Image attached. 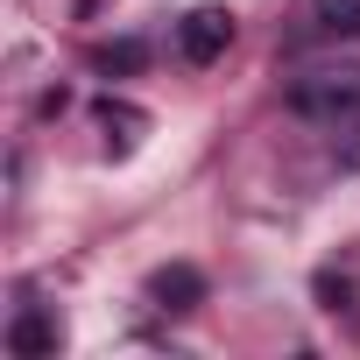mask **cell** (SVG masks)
Returning a JSON list of instances; mask_svg holds the SVG:
<instances>
[{
	"instance_id": "obj_1",
	"label": "cell",
	"mask_w": 360,
	"mask_h": 360,
	"mask_svg": "<svg viewBox=\"0 0 360 360\" xmlns=\"http://www.w3.org/2000/svg\"><path fill=\"white\" fill-rule=\"evenodd\" d=\"M353 106H360V71L353 64L346 71H311V78L290 85V113H304V120H339Z\"/></svg>"
},
{
	"instance_id": "obj_2",
	"label": "cell",
	"mask_w": 360,
	"mask_h": 360,
	"mask_svg": "<svg viewBox=\"0 0 360 360\" xmlns=\"http://www.w3.org/2000/svg\"><path fill=\"white\" fill-rule=\"evenodd\" d=\"M233 43V15L226 8H191L184 22H176V57L184 64H219Z\"/></svg>"
},
{
	"instance_id": "obj_3",
	"label": "cell",
	"mask_w": 360,
	"mask_h": 360,
	"mask_svg": "<svg viewBox=\"0 0 360 360\" xmlns=\"http://www.w3.org/2000/svg\"><path fill=\"white\" fill-rule=\"evenodd\" d=\"M8 346H15L22 360H50V353L64 346V332H57V318H43V311H22V318H15V332H8Z\"/></svg>"
},
{
	"instance_id": "obj_4",
	"label": "cell",
	"mask_w": 360,
	"mask_h": 360,
	"mask_svg": "<svg viewBox=\"0 0 360 360\" xmlns=\"http://www.w3.org/2000/svg\"><path fill=\"white\" fill-rule=\"evenodd\" d=\"M148 297H155L162 311H191V304L205 297V276H198V269H184V262H176V269H155Z\"/></svg>"
},
{
	"instance_id": "obj_5",
	"label": "cell",
	"mask_w": 360,
	"mask_h": 360,
	"mask_svg": "<svg viewBox=\"0 0 360 360\" xmlns=\"http://www.w3.org/2000/svg\"><path fill=\"white\" fill-rule=\"evenodd\" d=\"M99 127H106V141H113V148L127 155V148L141 141V127H148V113H141V106H127V99H106V106H99Z\"/></svg>"
},
{
	"instance_id": "obj_6",
	"label": "cell",
	"mask_w": 360,
	"mask_h": 360,
	"mask_svg": "<svg viewBox=\"0 0 360 360\" xmlns=\"http://www.w3.org/2000/svg\"><path fill=\"white\" fill-rule=\"evenodd\" d=\"M318 22L332 36H360V0H318Z\"/></svg>"
},
{
	"instance_id": "obj_7",
	"label": "cell",
	"mask_w": 360,
	"mask_h": 360,
	"mask_svg": "<svg viewBox=\"0 0 360 360\" xmlns=\"http://www.w3.org/2000/svg\"><path fill=\"white\" fill-rule=\"evenodd\" d=\"M141 64V43H120V50H99V71H134Z\"/></svg>"
}]
</instances>
